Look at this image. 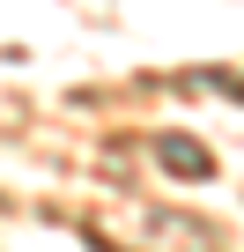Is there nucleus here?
Instances as JSON below:
<instances>
[{"instance_id": "f257e3e1", "label": "nucleus", "mask_w": 244, "mask_h": 252, "mask_svg": "<svg viewBox=\"0 0 244 252\" xmlns=\"http://www.w3.org/2000/svg\"><path fill=\"white\" fill-rule=\"evenodd\" d=\"M163 163H170V171H207V156H200L192 141H163Z\"/></svg>"}]
</instances>
